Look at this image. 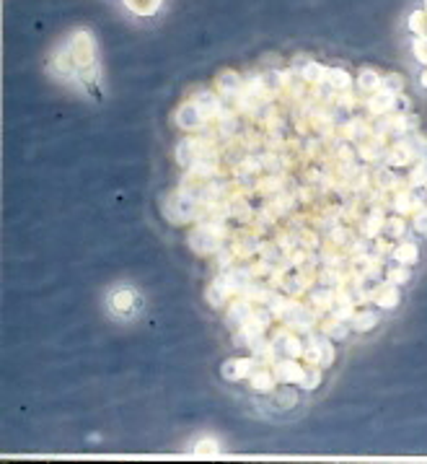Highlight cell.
Returning <instances> with one entry per match:
<instances>
[]
</instances>
